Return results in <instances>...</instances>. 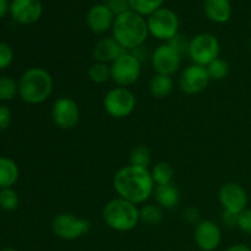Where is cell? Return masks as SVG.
Listing matches in <instances>:
<instances>
[{
	"mask_svg": "<svg viewBox=\"0 0 251 251\" xmlns=\"http://www.w3.org/2000/svg\"><path fill=\"white\" fill-rule=\"evenodd\" d=\"M113 188L119 198L135 205H141L153 195L156 184L152 179L151 171L129 164L114 174Z\"/></svg>",
	"mask_w": 251,
	"mask_h": 251,
	"instance_id": "1",
	"label": "cell"
},
{
	"mask_svg": "<svg viewBox=\"0 0 251 251\" xmlns=\"http://www.w3.org/2000/svg\"><path fill=\"white\" fill-rule=\"evenodd\" d=\"M147 20L132 10L115 17L112 37L127 51L144 46L149 37Z\"/></svg>",
	"mask_w": 251,
	"mask_h": 251,
	"instance_id": "2",
	"label": "cell"
},
{
	"mask_svg": "<svg viewBox=\"0 0 251 251\" xmlns=\"http://www.w3.org/2000/svg\"><path fill=\"white\" fill-rule=\"evenodd\" d=\"M54 80L43 68H31L25 71L19 81V95L28 104H41L53 93Z\"/></svg>",
	"mask_w": 251,
	"mask_h": 251,
	"instance_id": "3",
	"label": "cell"
},
{
	"mask_svg": "<svg viewBox=\"0 0 251 251\" xmlns=\"http://www.w3.org/2000/svg\"><path fill=\"white\" fill-rule=\"evenodd\" d=\"M102 218L110 229L130 232L139 225L140 208L135 203L118 196L105 203L102 211Z\"/></svg>",
	"mask_w": 251,
	"mask_h": 251,
	"instance_id": "4",
	"label": "cell"
},
{
	"mask_svg": "<svg viewBox=\"0 0 251 251\" xmlns=\"http://www.w3.org/2000/svg\"><path fill=\"white\" fill-rule=\"evenodd\" d=\"M103 107L109 117L114 119H124L132 114L136 108V97L130 88L117 86L105 93Z\"/></svg>",
	"mask_w": 251,
	"mask_h": 251,
	"instance_id": "5",
	"label": "cell"
},
{
	"mask_svg": "<svg viewBox=\"0 0 251 251\" xmlns=\"http://www.w3.org/2000/svg\"><path fill=\"white\" fill-rule=\"evenodd\" d=\"M179 17L173 10L161 7L147 17V27L149 33L158 41L167 43L174 36L179 33Z\"/></svg>",
	"mask_w": 251,
	"mask_h": 251,
	"instance_id": "6",
	"label": "cell"
},
{
	"mask_svg": "<svg viewBox=\"0 0 251 251\" xmlns=\"http://www.w3.org/2000/svg\"><path fill=\"white\" fill-rule=\"evenodd\" d=\"M221 44L217 37L212 33L196 34L190 39L188 56L193 64L201 66H207L220 58Z\"/></svg>",
	"mask_w": 251,
	"mask_h": 251,
	"instance_id": "7",
	"label": "cell"
},
{
	"mask_svg": "<svg viewBox=\"0 0 251 251\" xmlns=\"http://www.w3.org/2000/svg\"><path fill=\"white\" fill-rule=\"evenodd\" d=\"M141 71L142 64L130 51H126L110 64V80L117 86L129 88L139 81Z\"/></svg>",
	"mask_w": 251,
	"mask_h": 251,
	"instance_id": "8",
	"label": "cell"
},
{
	"mask_svg": "<svg viewBox=\"0 0 251 251\" xmlns=\"http://www.w3.org/2000/svg\"><path fill=\"white\" fill-rule=\"evenodd\" d=\"M51 230L63 240H76L91 230V222L73 213H59L53 218Z\"/></svg>",
	"mask_w": 251,
	"mask_h": 251,
	"instance_id": "9",
	"label": "cell"
},
{
	"mask_svg": "<svg viewBox=\"0 0 251 251\" xmlns=\"http://www.w3.org/2000/svg\"><path fill=\"white\" fill-rule=\"evenodd\" d=\"M51 119L61 130H71L80 122V107L71 97L58 98L51 107Z\"/></svg>",
	"mask_w": 251,
	"mask_h": 251,
	"instance_id": "10",
	"label": "cell"
},
{
	"mask_svg": "<svg viewBox=\"0 0 251 251\" xmlns=\"http://www.w3.org/2000/svg\"><path fill=\"white\" fill-rule=\"evenodd\" d=\"M218 201L223 211L238 216L243 211L247 210L249 199H248L247 190L240 184L228 181L220 188Z\"/></svg>",
	"mask_w": 251,
	"mask_h": 251,
	"instance_id": "11",
	"label": "cell"
},
{
	"mask_svg": "<svg viewBox=\"0 0 251 251\" xmlns=\"http://www.w3.org/2000/svg\"><path fill=\"white\" fill-rule=\"evenodd\" d=\"M210 81L211 78L205 66L191 64V65L183 69V71L179 75L178 85L181 92L193 96L199 95L202 91H205Z\"/></svg>",
	"mask_w": 251,
	"mask_h": 251,
	"instance_id": "12",
	"label": "cell"
},
{
	"mask_svg": "<svg viewBox=\"0 0 251 251\" xmlns=\"http://www.w3.org/2000/svg\"><path fill=\"white\" fill-rule=\"evenodd\" d=\"M183 56L172 48L168 43H163L152 51L151 65L156 74L172 76L179 70Z\"/></svg>",
	"mask_w": 251,
	"mask_h": 251,
	"instance_id": "13",
	"label": "cell"
},
{
	"mask_svg": "<svg viewBox=\"0 0 251 251\" xmlns=\"http://www.w3.org/2000/svg\"><path fill=\"white\" fill-rule=\"evenodd\" d=\"M194 240L201 251H215L222 242V230L213 221L203 220L195 226Z\"/></svg>",
	"mask_w": 251,
	"mask_h": 251,
	"instance_id": "14",
	"label": "cell"
},
{
	"mask_svg": "<svg viewBox=\"0 0 251 251\" xmlns=\"http://www.w3.org/2000/svg\"><path fill=\"white\" fill-rule=\"evenodd\" d=\"M43 12L41 0H12L10 14L12 19L21 25H32L38 21Z\"/></svg>",
	"mask_w": 251,
	"mask_h": 251,
	"instance_id": "15",
	"label": "cell"
},
{
	"mask_svg": "<svg viewBox=\"0 0 251 251\" xmlns=\"http://www.w3.org/2000/svg\"><path fill=\"white\" fill-rule=\"evenodd\" d=\"M115 16L105 4H96L88 10L86 15V24L91 32L96 34H103L112 31Z\"/></svg>",
	"mask_w": 251,
	"mask_h": 251,
	"instance_id": "16",
	"label": "cell"
},
{
	"mask_svg": "<svg viewBox=\"0 0 251 251\" xmlns=\"http://www.w3.org/2000/svg\"><path fill=\"white\" fill-rule=\"evenodd\" d=\"M126 51V49L123 48L113 37H104L95 44L92 55L95 58V61L110 65L113 61L117 60L120 55H123Z\"/></svg>",
	"mask_w": 251,
	"mask_h": 251,
	"instance_id": "17",
	"label": "cell"
},
{
	"mask_svg": "<svg viewBox=\"0 0 251 251\" xmlns=\"http://www.w3.org/2000/svg\"><path fill=\"white\" fill-rule=\"evenodd\" d=\"M206 17L215 24H226L232 16L230 0H203Z\"/></svg>",
	"mask_w": 251,
	"mask_h": 251,
	"instance_id": "18",
	"label": "cell"
},
{
	"mask_svg": "<svg viewBox=\"0 0 251 251\" xmlns=\"http://www.w3.org/2000/svg\"><path fill=\"white\" fill-rule=\"evenodd\" d=\"M157 205L166 210H173L180 202V191L176 184L169 183L164 185H156L153 191Z\"/></svg>",
	"mask_w": 251,
	"mask_h": 251,
	"instance_id": "19",
	"label": "cell"
},
{
	"mask_svg": "<svg viewBox=\"0 0 251 251\" xmlns=\"http://www.w3.org/2000/svg\"><path fill=\"white\" fill-rule=\"evenodd\" d=\"M20 176L16 162L7 157H0V189L12 188Z\"/></svg>",
	"mask_w": 251,
	"mask_h": 251,
	"instance_id": "20",
	"label": "cell"
},
{
	"mask_svg": "<svg viewBox=\"0 0 251 251\" xmlns=\"http://www.w3.org/2000/svg\"><path fill=\"white\" fill-rule=\"evenodd\" d=\"M150 93L157 100L168 97L174 88V81L172 76L156 74L150 81Z\"/></svg>",
	"mask_w": 251,
	"mask_h": 251,
	"instance_id": "21",
	"label": "cell"
},
{
	"mask_svg": "<svg viewBox=\"0 0 251 251\" xmlns=\"http://www.w3.org/2000/svg\"><path fill=\"white\" fill-rule=\"evenodd\" d=\"M164 218L163 208L156 203H146L140 208V221L149 226L161 225Z\"/></svg>",
	"mask_w": 251,
	"mask_h": 251,
	"instance_id": "22",
	"label": "cell"
},
{
	"mask_svg": "<svg viewBox=\"0 0 251 251\" xmlns=\"http://www.w3.org/2000/svg\"><path fill=\"white\" fill-rule=\"evenodd\" d=\"M151 176L156 185L173 183L174 168L168 162H158L152 167Z\"/></svg>",
	"mask_w": 251,
	"mask_h": 251,
	"instance_id": "23",
	"label": "cell"
},
{
	"mask_svg": "<svg viewBox=\"0 0 251 251\" xmlns=\"http://www.w3.org/2000/svg\"><path fill=\"white\" fill-rule=\"evenodd\" d=\"M163 2L164 0H129L130 9L144 17H149L150 15L161 9Z\"/></svg>",
	"mask_w": 251,
	"mask_h": 251,
	"instance_id": "24",
	"label": "cell"
},
{
	"mask_svg": "<svg viewBox=\"0 0 251 251\" xmlns=\"http://www.w3.org/2000/svg\"><path fill=\"white\" fill-rule=\"evenodd\" d=\"M129 162L130 166L149 169L152 162L151 152H150V150L146 146H142V145L134 147L132 151L130 152Z\"/></svg>",
	"mask_w": 251,
	"mask_h": 251,
	"instance_id": "25",
	"label": "cell"
},
{
	"mask_svg": "<svg viewBox=\"0 0 251 251\" xmlns=\"http://www.w3.org/2000/svg\"><path fill=\"white\" fill-rule=\"evenodd\" d=\"M87 75L93 83H97V85L105 83L108 80H110V65L109 64L100 63V61H95L88 68Z\"/></svg>",
	"mask_w": 251,
	"mask_h": 251,
	"instance_id": "26",
	"label": "cell"
},
{
	"mask_svg": "<svg viewBox=\"0 0 251 251\" xmlns=\"http://www.w3.org/2000/svg\"><path fill=\"white\" fill-rule=\"evenodd\" d=\"M206 69H207L208 76H210L211 80L216 81L225 80L230 73L229 63L222 58H217L216 60H213L210 65L206 66Z\"/></svg>",
	"mask_w": 251,
	"mask_h": 251,
	"instance_id": "27",
	"label": "cell"
},
{
	"mask_svg": "<svg viewBox=\"0 0 251 251\" xmlns=\"http://www.w3.org/2000/svg\"><path fill=\"white\" fill-rule=\"evenodd\" d=\"M19 93V82L10 76L0 77V100H11Z\"/></svg>",
	"mask_w": 251,
	"mask_h": 251,
	"instance_id": "28",
	"label": "cell"
},
{
	"mask_svg": "<svg viewBox=\"0 0 251 251\" xmlns=\"http://www.w3.org/2000/svg\"><path fill=\"white\" fill-rule=\"evenodd\" d=\"M19 195L12 188L0 189V207L5 211H15L19 207Z\"/></svg>",
	"mask_w": 251,
	"mask_h": 251,
	"instance_id": "29",
	"label": "cell"
},
{
	"mask_svg": "<svg viewBox=\"0 0 251 251\" xmlns=\"http://www.w3.org/2000/svg\"><path fill=\"white\" fill-rule=\"evenodd\" d=\"M167 43L172 47L173 49H176L181 56L188 55L189 51V46H190V39L186 38L184 34L178 33L176 36H174L171 41H168Z\"/></svg>",
	"mask_w": 251,
	"mask_h": 251,
	"instance_id": "30",
	"label": "cell"
},
{
	"mask_svg": "<svg viewBox=\"0 0 251 251\" xmlns=\"http://www.w3.org/2000/svg\"><path fill=\"white\" fill-rule=\"evenodd\" d=\"M14 61V50L5 42H0V70L9 68Z\"/></svg>",
	"mask_w": 251,
	"mask_h": 251,
	"instance_id": "31",
	"label": "cell"
},
{
	"mask_svg": "<svg viewBox=\"0 0 251 251\" xmlns=\"http://www.w3.org/2000/svg\"><path fill=\"white\" fill-rule=\"evenodd\" d=\"M104 4L109 7V10L114 14L115 17L131 10L130 9L129 0H107Z\"/></svg>",
	"mask_w": 251,
	"mask_h": 251,
	"instance_id": "32",
	"label": "cell"
},
{
	"mask_svg": "<svg viewBox=\"0 0 251 251\" xmlns=\"http://www.w3.org/2000/svg\"><path fill=\"white\" fill-rule=\"evenodd\" d=\"M237 228L243 233L251 234V208H247L238 215Z\"/></svg>",
	"mask_w": 251,
	"mask_h": 251,
	"instance_id": "33",
	"label": "cell"
},
{
	"mask_svg": "<svg viewBox=\"0 0 251 251\" xmlns=\"http://www.w3.org/2000/svg\"><path fill=\"white\" fill-rule=\"evenodd\" d=\"M200 211L199 208L196 207H188L184 210L183 212V220L185 221L188 225L191 226H196L201 222V218H200Z\"/></svg>",
	"mask_w": 251,
	"mask_h": 251,
	"instance_id": "34",
	"label": "cell"
},
{
	"mask_svg": "<svg viewBox=\"0 0 251 251\" xmlns=\"http://www.w3.org/2000/svg\"><path fill=\"white\" fill-rule=\"evenodd\" d=\"M11 110L6 105L0 104V131L7 129V126L11 123Z\"/></svg>",
	"mask_w": 251,
	"mask_h": 251,
	"instance_id": "35",
	"label": "cell"
},
{
	"mask_svg": "<svg viewBox=\"0 0 251 251\" xmlns=\"http://www.w3.org/2000/svg\"><path fill=\"white\" fill-rule=\"evenodd\" d=\"M130 53H131L132 55H134L135 58H136L137 60H139L141 64H144L145 61H147V60L151 61L152 53H149V51L146 50V48H145L144 46L137 47V48L132 49V50H130Z\"/></svg>",
	"mask_w": 251,
	"mask_h": 251,
	"instance_id": "36",
	"label": "cell"
},
{
	"mask_svg": "<svg viewBox=\"0 0 251 251\" xmlns=\"http://www.w3.org/2000/svg\"><path fill=\"white\" fill-rule=\"evenodd\" d=\"M237 220H238L237 215L226 212V211H223L222 212V222L225 223V226H227V227H229V228L237 227Z\"/></svg>",
	"mask_w": 251,
	"mask_h": 251,
	"instance_id": "37",
	"label": "cell"
},
{
	"mask_svg": "<svg viewBox=\"0 0 251 251\" xmlns=\"http://www.w3.org/2000/svg\"><path fill=\"white\" fill-rule=\"evenodd\" d=\"M10 11V4L7 0H0V19L4 17Z\"/></svg>",
	"mask_w": 251,
	"mask_h": 251,
	"instance_id": "38",
	"label": "cell"
},
{
	"mask_svg": "<svg viewBox=\"0 0 251 251\" xmlns=\"http://www.w3.org/2000/svg\"><path fill=\"white\" fill-rule=\"evenodd\" d=\"M226 251H251V248L244 244H234L228 248Z\"/></svg>",
	"mask_w": 251,
	"mask_h": 251,
	"instance_id": "39",
	"label": "cell"
},
{
	"mask_svg": "<svg viewBox=\"0 0 251 251\" xmlns=\"http://www.w3.org/2000/svg\"><path fill=\"white\" fill-rule=\"evenodd\" d=\"M1 251H19L16 249H12V248H5V249H2Z\"/></svg>",
	"mask_w": 251,
	"mask_h": 251,
	"instance_id": "40",
	"label": "cell"
},
{
	"mask_svg": "<svg viewBox=\"0 0 251 251\" xmlns=\"http://www.w3.org/2000/svg\"><path fill=\"white\" fill-rule=\"evenodd\" d=\"M248 47H249V49L251 50V38L248 41Z\"/></svg>",
	"mask_w": 251,
	"mask_h": 251,
	"instance_id": "41",
	"label": "cell"
}]
</instances>
